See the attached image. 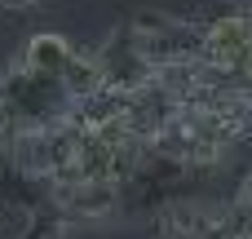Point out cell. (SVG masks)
Masks as SVG:
<instances>
[{
    "label": "cell",
    "mask_w": 252,
    "mask_h": 239,
    "mask_svg": "<svg viewBox=\"0 0 252 239\" xmlns=\"http://www.w3.org/2000/svg\"><path fill=\"white\" fill-rule=\"evenodd\" d=\"M49 195L62 213V226L71 222H106L120 208V186L97 182V177H53Z\"/></svg>",
    "instance_id": "cell-1"
},
{
    "label": "cell",
    "mask_w": 252,
    "mask_h": 239,
    "mask_svg": "<svg viewBox=\"0 0 252 239\" xmlns=\"http://www.w3.org/2000/svg\"><path fill=\"white\" fill-rule=\"evenodd\" d=\"M0 9H9V13H31V9H40V0H0Z\"/></svg>",
    "instance_id": "cell-2"
},
{
    "label": "cell",
    "mask_w": 252,
    "mask_h": 239,
    "mask_svg": "<svg viewBox=\"0 0 252 239\" xmlns=\"http://www.w3.org/2000/svg\"><path fill=\"white\" fill-rule=\"evenodd\" d=\"M239 217H252V173H248V182H244V195H239V208H235Z\"/></svg>",
    "instance_id": "cell-3"
},
{
    "label": "cell",
    "mask_w": 252,
    "mask_h": 239,
    "mask_svg": "<svg viewBox=\"0 0 252 239\" xmlns=\"http://www.w3.org/2000/svg\"><path fill=\"white\" fill-rule=\"evenodd\" d=\"M35 239H75V235H71V226H49V231H40Z\"/></svg>",
    "instance_id": "cell-4"
}]
</instances>
